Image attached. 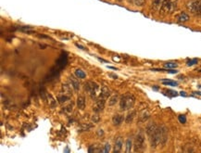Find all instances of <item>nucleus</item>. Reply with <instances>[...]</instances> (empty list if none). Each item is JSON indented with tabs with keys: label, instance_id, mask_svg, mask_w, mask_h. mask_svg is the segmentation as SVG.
Masks as SVG:
<instances>
[{
	"label": "nucleus",
	"instance_id": "nucleus-1",
	"mask_svg": "<svg viewBox=\"0 0 201 153\" xmlns=\"http://www.w3.org/2000/svg\"><path fill=\"white\" fill-rule=\"evenodd\" d=\"M147 134L149 137L150 145L152 147H156L158 145L160 144V138H161V127L157 126L156 125L152 124L147 126Z\"/></svg>",
	"mask_w": 201,
	"mask_h": 153
},
{
	"label": "nucleus",
	"instance_id": "nucleus-2",
	"mask_svg": "<svg viewBox=\"0 0 201 153\" xmlns=\"http://www.w3.org/2000/svg\"><path fill=\"white\" fill-rule=\"evenodd\" d=\"M136 103V98L133 95L127 93L124 96L121 97V101H120V107L122 110H130L133 107Z\"/></svg>",
	"mask_w": 201,
	"mask_h": 153
},
{
	"label": "nucleus",
	"instance_id": "nucleus-3",
	"mask_svg": "<svg viewBox=\"0 0 201 153\" xmlns=\"http://www.w3.org/2000/svg\"><path fill=\"white\" fill-rule=\"evenodd\" d=\"M84 86H85V90L89 92L92 99H96L97 97L100 96V91H101V89L99 88V85L95 84V82H87Z\"/></svg>",
	"mask_w": 201,
	"mask_h": 153
},
{
	"label": "nucleus",
	"instance_id": "nucleus-4",
	"mask_svg": "<svg viewBox=\"0 0 201 153\" xmlns=\"http://www.w3.org/2000/svg\"><path fill=\"white\" fill-rule=\"evenodd\" d=\"M145 140H146L145 135L142 132L138 133V135L135 139V143H133V150L136 152L142 151L145 147Z\"/></svg>",
	"mask_w": 201,
	"mask_h": 153
},
{
	"label": "nucleus",
	"instance_id": "nucleus-5",
	"mask_svg": "<svg viewBox=\"0 0 201 153\" xmlns=\"http://www.w3.org/2000/svg\"><path fill=\"white\" fill-rule=\"evenodd\" d=\"M171 9H172V2H171V0H164L159 9H160L161 14L165 15V14L169 13V12L171 11Z\"/></svg>",
	"mask_w": 201,
	"mask_h": 153
},
{
	"label": "nucleus",
	"instance_id": "nucleus-6",
	"mask_svg": "<svg viewBox=\"0 0 201 153\" xmlns=\"http://www.w3.org/2000/svg\"><path fill=\"white\" fill-rule=\"evenodd\" d=\"M104 108H105V99H100L95 102V106L93 107V110L95 112H100L104 110Z\"/></svg>",
	"mask_w": 201,
	"mask_h": 153
},
{
	"label": "nucleus",
	"instance_id": "nucleus-7",
	"mask_svg": "<svg viewBox=\"0 0 201 153\" xmlns=\"http://www.w3.org/2000/svg\"><path fill=\"white\" fill-rule=\"evenodd\" d=\"M167 140H168V131H167V129L162 126L161 127V138H160V145L164 146L167 142Z\"/></svg>",
	"mask_w": 201,
	"mask_h": 153
},
{
	"label": "nucleus",
	"instance_id": "nucleus-8",
	"mask_svg": "<svg viewBox=\"0 0 201 153\" xmlns=\"http://www.w3.org/2000/svg\"><path fill=\"white\" fill-rule=\"evenodd\" d=\"M123 120H124V118H123V116L121 115V114H116V115H114L113 118H112V121H113L114 125H116V126L121 125L122 124Z\"/></svg>",
	"mask_w": 201,
	"mask_h": 153
},
{
	"label": "nucleus",
	"instance_id": "nucleus-9",
	"mask_svg": "<svg viewBox=\"0 0 201 153\" xmlns=\"http://www.w3.org/2000/svg\"><path fill=\"white\" fill-rule=\"evenodd\" d=\"M122 148V140H121V137H118L116 140H115V144H114V149L113 151L114 152H120Z\"/></svg>",
	"mask_w": 201,
	"mask_h": 153
},
{
	"label": "nucleus",
	"instance_id": "nucleus-10",
	"mask_svg": "<svg viewBox=\"0 0 201 153\" xmlns=\"http://www.w3.org/2000/svg\"><path fill=\"white\" fill-rule=\"evenodd\" d=\"M177 21L178 22H186L189 21V16L187 13L185 12H181L178 16H177Z\"/></svg>",
	"mask_w": 201,
	"mask_h": 153
},
{
	"label": "nucleus",
	"instance_id": "nucleus-11",
	"mask_svg": "<svg viewBox=\"0 0 201 153\" xmlns=\"http://www.w3.org/2000/svg\"><path fill=\"white\" fill-rule=\"evenodd\" d=\"M70 80H71V83H72V85H73L74 91H78L79 88H80V83H79L78 79L75 78L74 76H72V77L70 78Z\"/></svg>",
	"mask_w": 201,
	"mask_h": 153
},
{
	"label": "nucleus",
	"instance_id": "nucleus-12",
	"mask_svg": "<svg viewBox=\"0 0 201 153\" xmlns=\"http://www.w3.org/2000/svg\"><path fill=\"white\" fill-rule=\"evenodd\" d=\"M77 106L80 110H84L85 108V98L83 96L78 97L77 99Z\"/></svg>",
	"mask_w": 201,
	"mask_h": 153
},
{
	"label": "nucleus",
	"instance_id": "nucleus-13",
	"mask_svg": "<svg viewBox=\"0 0 201 153\" xmlns=\"http://www.w3.org/2000/svg\"><path fill=\"white\" fill-rule=\"evenodd\" d=\"M110 95V91L107 88V87H105V86H103L102 88H101V91H100V98L101 99H106V98H108L109 96Z\"/></svg>",
	"mask_w": 201,
	"mask_h": 153
},
{
	"label": "nucleus",
	"instance_id": "nucleus-14",
	"mask_svg": "<svg viewBox=\"0 0 201 153\" xmlns=\"http://www.w3.org/2000/svg\"><path fill=\"white\" fill-rule=\"evenodd\" d=\"M163 1H164V0H154V1H153V4H152V8H153V9H154V10H158V9H159L160 7H161V5H162V3H163Z\"/></svg>",
	"mask_w": 201,
	"mask_h": 153
},
{
	"label": "nucleus",
	"instance_id": "nucleus-15",
	"mask_svg": "<svg viewBox=\"0 0 201 153\" xmlns=\"http://www.w3.org/2000/svg\"><path fill=\"white\" fill-rule=\"evenodd\" d=\"M135 116H136V111H135V110H132L131 112H129L128 115L126 116V120H125L127 124L131 122V121L133 120V118H135Z\"/></svg>",
	"mask_w": 201,
	"mask_h": 153
},
{
	"label": "nucleus",
	"instance_id": "nucleus-16",
	"mask_svg": "<svg viewBox=\"0 0 201 153\" xmlns=\"http://www.w3.org/2000/svg\"><path fill=\"white\" fill-rule=\"evenodd\" d=\"M161 82L165 85H170V86H176V85H178L177 82H174V81H172V80H162Z\"/></svg>",
	"mask_w": 201,
	"mask_h": 153
},
{
	"label": "nucleus",
	"instance_id": "nucleus-17",
	"mask_svg": "<svg viewBox=\"0 0 201 153\" xmlns=\"http://www.w3.org/2000/svg\"><path fill=\"white\" fill-rule=\"evenodd\" d=\"M178 65H177V63H175V62H166L165 64H164V67L165 68H167V69H173V68H176Z\"/></svg>",
	"mask_w": 201,
	"mask_h": 153
},
{
	"label": "nucleus",
	"instance_id": "nucleus-18",
	"mask_svg": "<svg viewBox=\"0 0 201 153\" xmlns=\"http://www.w3.org/2000/svg\"><path fill=\"white\" fill-rule=\"evenodd\" d=\"M75 75H76V76H77L79 79H80V78H81V79H83V78H85V76H86V75H85V73H84L82 70H79V69H78V70H76V72H75Z\"/></svg>",
	"mask_w": 201,
	"mask_h": 153
},
{
	"label": "nucleus",
	"instance_id": "nucleus-19",
	"mask_svg": "<svg viewBox=\"0 0 201 153\" xmlns=\"http://www.w3.org/2000/svg\"><path fill=\"white\" fill-rule=\"evenodd\" d=\"M132 142L131 139H128L126 141V152H130L132 149Z\"/></svg>",
	"mask_w": 201,
	"mask_h": 153
},
{
	"label": "nucleus",
	"instance_id": "nucleus-20",
	"mask_svg": "<svg viewBox=\"0 0 201 153\" xmlns=\"http://www.w3.org/2000/svg\"><path fill=\"white\" fill-rule=\"evenodd\" d=\"M117 101H118V96H117V95H114L113 97H111V98H110L109 104H110V106H112V105H114V104H115Z\"/></svg>",
	"mask_w": 201,
	"mask_h": 153
},
{
	"label": "nucleus",
	"instance_id": "nucleus-21",
	"mask_svg": "<svg viewBox=\"0 0 201 153\" xmlns=\"http://www.w3.org/2000/svg\"><path fill=\"white\" fill-rule=\"evenodd\" d=\"M133 1H135V4L137 7H142V6H144L146 0H133Z\"/></svg>",
	"mask_w": 201,
	"mask_h": 153
},
{
	"label": "nucleus",
	"instance_id": "nucleus-22",
	"mask_svg": "<svg viewBox=\"0 0 201 153\" xmlns=\"http://www.w3.org/2000/svg\"><path fill=\"white\" fill-rule=\"evenodd\" d=\"M197 63V59H190L187 61V65L188 66H192V65H195Z\"/></svg>",
	"mask_w": 201,
	"mask_h": 153
},
{
	"label": "nucleus",
	"instance_id": "nucleus-23",
	"mask_svg": "<svg viewBox=\"0 0 201 153\" xmlns=\"http://www.w3.org/2000/svg\"><path fill=\"white\" fill-rule=\"evenodd\" d=\"M178 119H179V121H180L181 124H185V121H186V118H185V116H184V115H179Z\"/></svg>",
	"mask_w": 201,
	"mask_h": 153
},
{
	"label": "nucleus",
	"instance_id": "nucleus-24",
	"mask_svg": "<svg viewBox=\"0 0 201 153\" xmlns=\"http://www.w3.org/2000/svg\"><path fill=\"white\" fill-rule=\"evenodd\" d=\"M166 92H169V93H171V94H169V95H171V96H173V97L177 96V92H175V91H173V90H167Z\"/></svg>",
	"mask_w": 201,
	"mask_h": 153
},
{
	"label": "nucleus",
	"instance_id": "nucleus-25",
	"mask_svg": "<svg viewBox=\"0 0 201 153\" xmlns=\"http://www.w3.org/2000/svg\"><path fill=\"white\" fill-rule=\"evenodd\" d=\"M110 150V144H106V146H105V149L103 150L104 152H109Z\"/></svg>",
	"mask_w": 201,
	"mask_h": 153
},
{
	"label": "nucleus",
	"instance_id": "nucleus-26",
	"mask_svg": "<svg viewBox=\"0 0 201 153\" xmlns=\"http://www.w3.org/2000/svg\"><path fill=\"white\" fill-rule=\"evenodd\" d=\"M181 95H182V96H185V93H184V92H182Z\"/></svg>",
	"mask_w": 201,
	"mask_h": 153
},
{
	"label": "nucleus",
	"instance_id": "nucleus-27",
	"mask_svg": "<svg viewBox=\"0 0 201 153\" xmlns=\"http://www.w3.org/2000/svg\"><path fill=\"white\" fill-rule=\"evenodd\" d=\"M127 1H128L129 3H132V2L133 1V0H127Z\"/></svg>",
	"mask_w": 201,
	"mask_h": 153
},
{
	"label": "nucleus",
	"instance_id": "nucleus-28",
	"mask_svg": "<svg viewBox=\"0 0 201 153\" xmlns=\"http://www.w3.org/2000/svg\"><path fill=\"white\" fill-rule=\"evenodd\" d=\"M118 1H121V0H118Z\"/></svg>",
	"mask_w": 201,
	"mask_h": 153
}]
</instances>
